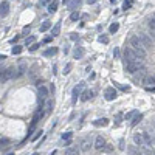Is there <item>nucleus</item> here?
I'll use <instances>...</instances> for the list:
<instances>
[{
    "label": "nucleus",
    "mask_w": 155,
    "mask_h": 155,
    "mask_svg": "<svg viewBox=\"0 0 155 155\" xmlns=\"http://www.w3.org/2000/svg\"><path fill=\"white\" fill-rule=\"evenodd\" d=\"M8 13H9V3L8 2H2V5H0V16L5 17Z\"/></svg>",
    "instance_id": "nucleus-14"
},
{
    "label": "nucleus",
    "mask_w": 155,
    "mask_h": 155,
    "mask_svg": "<svg viewBox=\"0 0 155 155\" xmlns=\"http://www.w3.org/2000/svg\"><path fill=\"white\" fill-rule=\"evenodd\" d=\"M143 119V113H137L135 116L132 118V121H130V126H137V124L140 123Z\"/></svg>",
    "instance_id": "nucleus-19"
},
{
    "label": "nucleus",
    "mask_w": 155,
    "mask_h": 155,
    "mask_svg": "<svg viewBox=\"0 0 155 155\" xmlns=\"http://www.w3.org/2000/svg\"><path fill=\"white\" fill-rule=\"evenodd\" d=\"M41 133H43V132H42V130H37V132H36V135H34V137H33L31 140H33V141H36V140H37L39 137H41Z\"/></svg>",
    "instance_id": "nucleus-39"
},
{
    "label": "nucleus",
    "mask_w": 155,
    "mask_h": 155,
    "mask_svg": "<svg viewBox=\"0 0 155 155\" xmlns=\"http://www.w3.org/2000/svg\"><path fill=\"white\" fill-rule=\"evenodd\" d=\"M81 0H72V2H70V5H68V9H74V8H79L81 6Z\"/></svg>",
    "instance_id": "nucleus-22"
},
{
    "label": "nucleus",
    "mask_w": 155,
    "mask_h": 155,
    "mask_svg": "<svg viewBox=\"0 0 155 155\" xmlns=\"http://www.w3.org/2000/svg\"><path fill=\"white\" fill-rule=\"evenodd\" d=\"M39 47H41L39 43H34V45H31V47H29V51H36V50H37Z\"/></svg>",
    "instance_id": "nucleus-38"
},
{
    "label": "nucleus",
    "mask_w": 155,
    "mask_h": 155,
    "mask_svg": "<svg viewBox=\"0 0 155 155\" xmlns=\"http://www.w3.org/2000/svg\"><path fill=\"white\" fill-rule=\"evenodd\" d=\"M84 87H86V82L81 81L76 87L73 88V92H72V102H76L78 101V96H81V92H82Z\"/></svg>",
    "instance_id": "nucleus-5"
},
{
    "label": "nucleus",
    "mask_w": 155,
    "mask_h": 155,
    "mask_svg": "<svg viewBox=\"0 0 155 155\" xmlns=\"http://www.w3.org/2000/svg\"><path fill=\"white\" fill-rule=\"evenodd\" d=\"M144 82H146V84H155V74H154V76L146 78V79H144Z\"/></svg>",
    "instance_id": "nucleus-34"
},
{
    "label": "nucleus",
    "mask_w": 155,
    "mask_h": 155,
    "mask_svg": "<svg viewBox=\"0 0 155 155\" xmlns=\"http://www.w3.org/2000/svg\"><path fill=\"white\" fill-rule=\"evenodd\" d=\"M59 33H61V22H58V23L53 27V29H51V36L56 37V36H59Z\"/></svg>",
    "instance_id": "nucleus-18"
},
{
    "label": "nucleus",
    "mask_w": 155,
    "mask_h": 155,
    "mask_svg": "<svg viewBox=\"0 0 155 155\" xmlns=\"http://www.w3.org/2000/svg\"><path fill=\"white\" fill-rule=\"evenodd\" d=\"M107 124H109L107 118H98V119H95V121H93L95 127H104V126H107Z\"/></svg>",
    "instance_id": "nucleus-12"
},
{
    "label": "nucleus",
    "mask_w": 155,
    "mask_h": 155,
    "mask_svg": "<svg viewBox=\"0 0 155 155\" xmlns=\"http://www.w3.org/2000/svg\"><path fill=\"white\" fill-rule=\"evenodd\" d=\"M37 95H39V96H37V101L42 104L43 101H47V98H48V88L45 87V86H41V87L37 88Z\"/></svg>",
    "instance_id": "nucleus-6"
},
{
    "label": "nucleus",
    "mask_w": 155,
    "mask_h": 155,
    "mask_svg": "<svg viewBox=\"0 0 155 155\" xmlns=\"http://www.w3.org/2000/svg\"><path fill=\"white\" fill-rule=\"evenodd\" d=\"M70 51V48H68V45H65V47H64V54H67Z\"/></svg>",
    "instance_id": "nucleus-45"
},
{
    "label": "nucleus",
    "mask_w": 155,
    "mask_h": 155,
    "mask_svg": "<svg viewBox=\"0 0 155 155\" xmlns=\"http://www.w3.org/2000/svg\"><path fill=\"white\" fill-rule=\"evenodd\" d=\"M53 106H54V102H53V99H47L45 101V106H43V109H45V112H51V109H53Z\"/></svg>",
    "instance_id": "nucleus-20"
},
{
    "label": "nucleus",
    "mask_w": 155,
    "mask_h": 155,
    "mask_svg": "<svg viewBox=\"0 0 155 155\" xmlns=\"http://www.w3.org/2000/svg\"><path fill=\"white\" fill-rule=\"evenodd\" d=\"M64 155H79V147L78 146H68L65 149Z\"/></svg>",
    "instance_id": "nucleus-13"
},
{
    "label": "nucleus",
    "mask_w": 155,
    "mask_h": 155,
    "mask_svg": "<svg viewBox=\"0 0 155 155\" xmlns=\"http://www.w3.org/2000/svg\"><path fill=\"white\" fill-rule=\"evenodd\" d=\"M51 41H53V36H47V37L43 39V43H50Z\"/></svg>",
    "instance_id": "nucleus-40"
},
{
    "label": "nucleus",
    "mask_w": 155,
    "mask_h": 155,
    "mask_svg": "<svg viewBox=\"0 0 155 155\" xmlns=\"http://www.w3.org/2000/svg\"><path fill=\"white\" fill-rule=\"evenodd\" d=\"M50 27H51V22H50V20H45V22L41 25V33H45Z\"/></svg>",
    "instance_id": "nucleus-23"
},
{
    "label": "nucleus",
    "mask_w": 155,
    "mask_h": 155,
    "mask_svg": "<svg viewBox=\"0 0 155 155\" xmlns=\"http://www.w3.org/2000/svg\"><path fill=\"white\" fill-rule=\"evenodd\" d=\"M113 56H115V58H119V50H118V48L113 50Z\"/></svg>",
    "instance_id": "nucleus-43"
},
{
    "label": "nucleus",
    "mask_w": 155,
    "mask_h": 155,
    "mask_svg": "<svg viewBox=\"0 0 155 155\" xmlns=\"http://www.w3.org/2000/svg\"><path fill=\"white\" fill-rule=\"evenodd\" d=\"M135 115H137V112H129V113H126L124 115V118H126V121H129V119H132Z\"/></svg>",
    "instance_id": "nucleus-32"
},
{
    "label": "nucleus",
    "mask_w": 155,
    "mask_h": 155,
    "mask_svg": "<svg viewBox=\"0 0 155 155\" xmlns=\"http://www.w3.org/2000/svg\"><path fill=\"white\" fill-rule=\"evenodd\" d=\"M118 28H119V23L115 22V23H112V25H110V28H109V33H110V34H115V33L118 31Z\"/></svg>",
    "instance_id": "nucleus-25"
},
{
    "label": "nucleus",
    "mask_w": 155,
    "mask_h": 155,
    "mask_svg": "<svg viewBox=\"0 0 155 155\" xmlns=\"http://www.w3.org/2000/svg\"><path fill=\"white\" fill-rule=\"evenodd\" d=\"M133 143H135V146H138V147H144L146 146V141H144V133H135L133 135Z\"/></svg>",
    "instance_id": "nucleus-7"
},
{
    "label": "nucleus",
    "mask_w": 155,
    "mask_h": 155,
    "mask_svg": "<svg viewBox=\"0 0 155 155\" xmlns=\"http://www.w3.org/2000/svg\"><path fill=\"white\" fill-rule=\"evenodd\" d=\"M130 6H132V0H126L124 5H123V9H129Z\"/></svg>",
    "instance_id": "nucleus-35"
},
{
    "label": "nucleus",
    "mask_w": 155,
    "mask_h": 155,
    "mask_svg": "<svg viewBox=\"0 0 155 155\" xmlns=\"http://www.w3.org/2000/svg\"><path fill=\"white\" fill-rule=\"evenodd\" d=\"M121 119H123V113H116V115H115V124H119V123H121Z\"/></svg>",
    "instance_id": "nucleus-33"
},
{
    "label": "nucleus",
    "mask_w": 155,
    "mask_h": 155,
    "mask_svg": "<svg viewBox=\"0 0 155 155\" xmlns=\"http://www.w3.org/2000/svg\"><path fill=\"white\" fill-rule=\"evenodd\" d=\"M0 143H2V147H5V144H8V138H2Z\"/></svg>",
    "instance_id": "nucleus-41"
},
{
    "label": "nucleus",
    "mask_w": 155,
    "mask_h": 155,
    "mask_svg": "<svg viewBox=\"0 0 155 155\" xmlns=\"http://www.w3.org/2000/svg\"><path fill=\"white\" fill-rule=\"evenodd\" d=\"M98 41L101 43H109V37L106 36V34H101V36H98Z\"/></svg>",
    "instance_id": "nucleus-29"
},
{
    "label": "nucleus",
    "mask_w": 155,
    "mask_h": 155,
    "mask_svg": "<svg viewBox=\"0 0 155 155\" xmlns=\"http://www.w3.org/2000/svg\"><path fill=\"white\" fill-rule=\"evenodd\" d=\"M119 149L124 151V140H119Z\"/></svg>",
    "instance_id": "nucleus-44"
},
{
    "label": "nucleus",
    "mask_w": 155,
    "mask_h": 155,
    "mask_svg": "<svg viewBox=\"0 0 155 155\" xmlns=\"http://www.w3.org/2000/svg\"><path fill=\"white\" fill-rule=\"evenodd\" d=\"M127 154L129 155H143V151L138 146H129L127 147Z\"/></svg>",
    "instance_id": "nucleus-11"
},
{
    "label": "nucleus",
    "mask_w": 155,
    "mask_h": 155,
    "mask_svg": "<svg viewBox=\"0 0 155 155\" xmlns=\"http://www.w3.org/2000/svg\"><path fill=\"white\" fill-rule=\"evenodd\" d=\"M31 45H34V36H29L25 41V47H31Z\"/></svg>",
    "instance_id": "nucleus-27"
},
{
    "label": "nucleus",
    "mask_w": 155,
    "mask_h": 155,
    "mask_svg": "<svg viewBox=\"0 0 155 155\" xmlns=\"http://www.w3.org/2000/svg\"><path fill=\"white\" fill-rule=\"evenodd\" d=\"M146 90L147 92H154L155 93V87H146Z\"/></svg>",
    "instance_id": "nucleus-48"
},
{
    "label": "nucleus",
    "mask_w": 155,
    "mask_h": 155,
    "mask_svg": "<svg viewBox=\"0 0 155 155\" xmlns=\"http://www.w3.org/2000/svg\"><path fill=\"white\" fill-rule=\"evenodd\" d=\"M70 39H72V41H79V34H76V33H72V36H70Z\"/></svg>",
    "instance_id": "nucleus-37"
},
{
    "label": "nucleus",
    "mask_w": 155,
    "mask_h": 155,
    "mask_svg": "<svg viewBox=\"0 0 155 155\" xmlns=\"http://www.w3.org/2000/svg\"><path fill=\"white\" fill-rule=\"evenodd\" d=\"M58 11V2H51L48 5V13H56Z\"/></svg>",
    "instance_id": "nucleus-24"
},
{
    "label": "nucleus",
    "mask_w": 155,
    "mask_h": 155,
    "mask_svg": "<svg viewBox=\"0 0 155 155\" xmlns=\"http://www.w3.org/2000/svg\"><path fill=\"white\" fill-rule=\"evenodd\" d=\"M147 25H149V28H151V29H155V14H154V16H151V17H149Z\"/></svg>",
    "instance_id": "nucleus-26"
},
{
    "label": "nucleus",
    "mask_w": 155,
    "mask_h": 155,
    "mask_svg": "<svg viewBox=\"0 0 155 155\" xmlns=\"http://www.w3.org/2000/svg\"><path fill=\"white\" fill-rule=\"evenodd\" d=\"M17 41H19V36H16V37H13V39H11V43H16Z\"/></svg>",
    "instance_id": "nucleus-47"
},
{
    "label": "nucleus",
    "mask_w": 155,
    "mask_h": 155,
    "mask_svg": "<svg viewBox=\"0 0 155 155\" xmlns=\"http://www.w3.org/2000/svg\"><path fill=\"white\" fill-rule=\"evenodd\" d=\"M13 54H20L22 53V47H19V45H16V47H13Z\"/></svg>",
    "instance_id": "nucleus-30"
},
{
    "label": "nucleus",
    "mask_w": 155,
    "mask_h": 155,
    "mask_svg": "<svg viewBox=\"0 0 155 155\" xmlns=\"http://www.w3.org/2000/svg\"><path fill=\"white\" fill-rule=\"evenodd\" d=\"M81 149H82V151H88V149H90V146H92V144H90V141H88V138H84L82 140V141H81Z\"/></svg>",
    "instance_id": "nucleus-21"
},
{
    "label": "nucleus",
    "mask_w": 155,
    "mask_h": 155,
    "mask_svg": "<svg viewBox=\"0 0 155 155\" xmlns=\"http://www.w3.org/2000/svg\"><path fill=\"white\" fill-rule=\"evenodd\" d=\"M33 155H37V154H33Z\"/></svg>",
    "instance_id": "nucleus-55"
},
{
    "label": "nucleus",
    "mask_w": 155,
    "mask_h": 155,
    "mask_svg": "<svg viewBox=\"0 0 155 155\" xmlns=\"http://www.w3.org/2000/svg\"><path fill=\"white\" fill-rule=\"evenodd\" d=\"M29 33V27H25L23 28V34H28Z\"/></svg>",
    "instance_id": "nucleus-46"
},
{
    "label": "nucleus",
    "mask_w": 155,
    "mask_h": 155,
    "mask_svg": "<svg viewBox=\"0 0 155 155\" xmlns=\"http://www.w3.org/2000/svg\"><path fill=\"white\" fill-rule=\"evenodd\" d=\"M129 43H130V48L138 54L140 58H143V59L146 58V47L143 45L141 41H140V37H138V36H132V37H130V41H129Z\"/></svg>",
    "instance_id": "nucleus-1"
},
{
    "label": "nucleus",
    "mask_w": 155,
    "mask_h": 155,
    "mask_svg": "<svg viewBox=\"0 0 155 155\" xmlns=\"http://www.w3.org/2000/svg\"><path fill=\"white\" fill-rule=\"evenodd\" d=\"M92 98H93V92L92 90H86V92L82 93V96H81V101L86 102V101H88V99H92Z\"/></svg>",
    "instance_id": "nucleus-17"
},
{
    "label": "nucleus",
    "mask_w": 155,
    "mask_h": 155,
    "mask_svg": "<svg viewBox=\"0 0 155 155\" xmlns=\"http://www.w3.org/2000/svg\"><path fill=\"white\" fill-rule=\"evenodd\" d=\"M62 3L64 5H70V0H62Z\"/></svg>",
    "instance_id": "nucleus-50"
},
{
    "label": "nucleus",
    "mask_w": 155,
    "mask_h": 155,
    "mask_svg": "<svg viewBox=\"0 0 155 155\" xmlns=\"http://www.w3.org/2000/svg\"><path fill=\"white\" fill-rule=\"evenodd\" d=\"M110 3H116V0H110Z\"/></svg>",
    "instance_id": "nucleus-53"
},
{
    "label": "nucleus",
    "mask_w": 155,
    "mask_h": 155,
    "mask_svg": "<svg viewBox=\"0 0 155 155\" xmlns=\"http://www.w3.org/2000/svg\"><path fill=\"white\" fill-rule=\"evenodd\" d=\"M104 96H106L107 101H113V99L116 98V90H115L113 87L106 88V92H104Z\"/></svg>",
    "instance_id": "nucleus-9"
},
{
    "label": "nucleus",
    "mask_w": 155,
    "mask_h": 155,
    "mask_svg": "<svg viewBox=\"0 0 155 155\" xmlns=\"http://www.w3.org/2000/svg\"><path fill=\"white\" fill-rule=\"evenodd\" d=\"M50 92H51V93H54V86H53V84L50 86Z\"/></svg>",
    "instance_id": "nucleus-49"
},
{
    "label": "nucleus",
    "mask_w": 155,
    "mask_h": 155,
    "mask_svg": "<svg viewBox=\"0 0 155 155\" xmlns=\"http://www.w3.org/2000/svg\"><path fill=\"white\" fill-rule=\"evenodd\" d=\"M51 0H42V3H50Z\"/></svg>",
    "instance_id": "nucleus-52"
},
{
    "label": "nucleus",
    "mask_w": 155,
    "mask_h": 155,
    "mask_svg": "<svg viewBox=\"0 0 155 155\" xmlns=\"http://www.w3.org/2000/svg\"><path fill=\"white\" fill-rule=\"evenodd\" d=\"M104 146H106V140H104L101 135H98V137L95 138L93 147H95V149H98V151H101V149H104Z\"/></svg>",
    "instance_id": "nucleus-8"
},
{
    "label": "nucleus",
    "mask_w": 155,
    "mask_h": 155,
    "mask_svg": "<svg viewBox=\"0 0 155 155\" xmlns=\"http://www.w3.org/2000/svg\"><path fill=\"white\" fill-rule=\"evenodd\" d=\"M70 138H72V132H65V133H62V140H67V141H70Z\"/></svg>",
    "instance_id": "nucleus-36"
},
{
    "label": "nucleus",
    "mask_w": 155,
    "mask_h": 155,
    "mask_svg": "<svg viewBox=\"0 0 155 155\" xmlns=\"http://www.w3.org/2000/svg\"><path fill=\"white\" fill-rule=\"evenodd\" d=\"M6 155H13V154H6Z\"/></svg>",
    "instance_id": "nucleus-54"
},
{
    "label": "nucleus",
    "mask_w": 155,
    "mask_h": 155,
    "mask_svg": "<svg viewBox=\"0 0 155 155\" xmlns=\"http://www.w3.org/2000/svg\"><path fill=\"white\" fill-rule=\"evenodd\" d=\"M138 37H140V41L143 42L144 47H152V39L147 36V34H144V33H140L138 34Z\"/></svg>",
    "instance_id": "nucleus-10"
},
{
    "label": "nucleus",
    "mask_w": 155,
    "mask_h": 155,
    "mask_svg": "<svg viewBox=\"0 0 155 155\" xmlns=\"http://www.w3.org/2000/svg\"><path fill=\"white\" fill-rule=\"evenodd\" d=\"M123 62H124V68H126V72L130 73V74H137L138 72H144V70H143V64L129 62V61H126V59H123Z\"/></svg>",
    "instance_id": "nucleus-3"
},
{
    "label": "nucleus",
    "mask_w": 155,
    "mask_h": 155,
    "mask_svg": "<svg viewBox=\"0 0 155 155\" xmlns=\"http://www.w3.org/2000/svg\"><path fill=\"white\" fill-rule=\"evenodd\" d=\"M72 68H73V64H67V65H65V68H64V74H68L70 72H72Z\"/></svg>",
    "instance_id": "nucleus-31"
},
{
    "label": "nucleus",
    "mask_w": 155,
    "mask_h": 155,
    "mask_svg": "<svg viewBox=\"0 0 155 155\" xmlns=\"http://www.w3.org/2000/svg\"><path fill=\"white\" fill-rule=\"evenodd\" d=\"M16 74H17V73L14 72V68H13V67L6 68V70H5V72L2 70V78H0V81H2V84H3V82L9 81V79H11V78H16Z\"/></svg>",
    "instance_id": "nucleus-4"
},
{
    "label": "nucleus",
    "mask_w": 155,
    "mask_h": 155,
    "mask_svg": "<svg viewBox=\"0 0 155 155\" xmlns=\"http://www.w3.org/2000/svg\"><path fill=\"white\" fill-rule=\"evenodd\" d=\"M124 59L129 62H135V64H143V58H140L137 53L133 51V50L130 47H127L126 50H124Z\"/></svg>",
    "instance_id": "nucleus-2"
},
{
    "label": "nucleus",
    "mask_w": 155,
    "mask_h": 155,
    "mask_svg": "<svg viewBox=\"0 0 155 155\" xmlns=\"http://www.w3.org/2000/svg\"><path fill=\"white\" fill-rule=\"evenodd\" d=\"M87 3L90 5V3H96V0H87Z\"/></svg>",
    "instance_id": "nucleus-51"
},
{
    "label": "nucleus",
    "mask_w": 155,
    "mask_h": 155,
    "mask_svg": "<svg viewBox=\"0 0 155 155\" xmlns=\"http://www.w3.org/2000/svg\"><path fill=\"white\" fill-rule=\"evenodd\" d=\"M84 53H86V51H84L82 47H76V48H74V51H73V58L74 59H82Z\"/></svg>",
    "instance_id": "nucleus-15"
},
{
    "label": "nucleus",
    "mask_w": 155,
    "mask_h": 155,
    "mask_svg": "<svg viewBox=\"0 0 155 155\" xmlns=\"http://www.w3.org/2000/svg\"><path fill=\"white\" fill-rule=\"evenodd\" d=\"M56 53H58V48H56V47H51V48L45 50L42 54H43V58H51V56H54Z\"/></svg>",
    "instance_id": "nucleus-16"
},
{
    "label": "nucleus",
    "mask_w": 155,
    "mask_h": 155,
    "mask_svg": "<svg viewBox=\"0 0 155 155\" xmlns=\"http://www.w3.org/2000/svg\"><path fill=\"white\" fill-rule=\"evenodd\" d=\"M79 17H81V16H79V13H78V11H73L72 16H70V20H72V22H76Z\"/></svg>",
    "instance_id": "nucleus-28"
},
{
    "label": "nucleus",
    "mask_w": 155,
    "mask_h": 155,
    "mask_svg": "<svg viewBox=\"0 0 155 155\" xmlns=\"http://www.w3.org/2000/svg\"><path fill=\"white\" fill-rule=\"evenodd\" d=\"M104 151H106V152H110V151H112V146H110V144H106V146H104Z\"/></svg>",
    "instance_id": "nucleus-42"
}]
</instances>
